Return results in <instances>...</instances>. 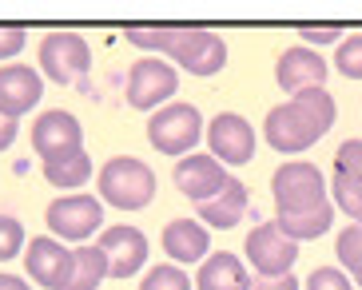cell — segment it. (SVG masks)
<instances>
[{
    "mask_svg": "<svg viewBox=\"0 0 362 290\" xmlns=\"http://www.w3.org/2000/svg\"><path fill=\"white\" fill-rule=\"evenodd\" d=\"M334 128V99L327 87H307L267 111V143L275 151H307Z\"/></svg>",
    "mask_w": 362,
    "mask_h": 290,
    "instance_id": "1",
    "label": "cell"
},
{
    "mask_svg": "<svg viewBox=\"0 0 362 290\" xmlns=\"http://www.w3.org/2000/svg\"><path fill=\"white\" fill-rule=\"evenodd\" d=\"M100 199L119 211H144L156 199V171L136 155H116L100 167Z\"/></svg>",
    "mask_w": 362,
    "mask_h": 290,
    "instance_id": "2",
    "label": "cell"
},
{
    "mask_svg": "<svg viewBox=\"0 0 362 290\" xmlns=\"http://www.w3.org/2000/svg\"><path fill=\"white\" fill-rule=\"evenodd\" d=\"M88 68H92V48L80 32H48L40 40V72L48 80L88 92Z\"/></svg>",
    "mask_w": 362,
    "mask_h": 290,
    "instance_id": "3",
    "label": "cell"
},
{
    "mask_svg": "<svg viewBox=\"0 0 362 290\" xmlns=\"http://www.w3.org/2000/svg\"><path fill=\"white\" fill-rule=\"evenodd\" d=\"M271 195H275L279 215H298V211H310V207L327 203V183H322V171L315 163L291 159L275 171Z\"/></svg>",
    "mask_w": 362,
    "mask_h": 290,
    "instance_id": "4",
    "label": "cell"
},
{
    "mask_svg": "<svg viewBox=\"0 0 362 290\" xmlns=\"http://www.w3.org/2000/svg\"><path fill=\"white\" fill-rule=\"evenodd\" d=\"M203 135V116L192 104H168L148 119V140L163 155H187Z\"/></svg>",
    "mask_w": 362,
    "mask_h": 290,
    "instance_id": "5",
    "label": "cell"
},
{
    "mask_svg": "<svg viewBox=\"0 0 362 290\" xmlns=\"http://www.w3.org/2000/svg\"><path fill=\"white\" fill-rule=\"evenodd\" d=\"M168 56L187 75H215V72H223V64H227V44L211 28H180Z\"/></svg>",
    "mask_w": 362,
    "mask_h": 290,
    "instance_id": "6",
    "label": "cell"
},
{
    "mask_svg": "<svg viewBox=\"0 0 362 290\" xmlns=\"http://www.w3.org/2000/svg\"><path fill=\"white\" fill-rule=\"evenodd\" d=\"M48 231L56 238H68V243H84L92 231L104 226V203L96 195H60L52 207H48Z\"/></svg>",
    "mask_w": 362,
    "mask_h": 290,
    "instance_id": "7",
    "label": "cell"
},
{
    "mask_svg": "<svg viewBox=\"0 0 362 290\" xmlns=\"http://www.w3.org/2000/svg\"><path fill=\"white\" fill-rule=\"evenodd\" d=\"M175 87H180V72L168 60L144 56L128 72V104L136 111H151V108H160L163 99L175 96Z\"/></svg>",
    "mask_w": 362,
    "mask_h": 290,
    "instance_id": "8",
    "label": "cell"
},
{
    "mask_svg": "<svg viewBox=\"0 0 362 290\" xmlns=\"http://www.w3.org/2000/svg\"><path fill=\"white\" fill-rule=\"evenodd\" d=\"M33 147L44 163H56V159H68L76 151H84V128L72 111H44L40 119L33 123Z\"/></svg>",
    "mask_w": 362,
    "mask_h": 290,
    "instance_id": "9",
    "label": "cell"
},
{
    "mask_svg": "<svg viewBox=\"0 0 362 290\" xmlns=\"http://www.w3.org/2000/svg\"><path fill=\"white\" fill-rule=\"evenodd\" d=\"M247 258H251V267L263 274V279H279V274H291L298 258V243L287 238L279 231V223H259L251 235H247Z\"/></svg>",
    "mask_w": 362,
    "mask_h": 290,
    "instance_id": "10",
    "label": "cell"
},
{
    "mask_svg": "<svg viewBox=\"0 0 362 290\" xmlns=\"http://www.w3.org/2000/svg\"><path fill=\"white\" fill-rule=\"evenodd\" d=\"M207 143H211V155L219 163H251L255 155V131L247 123L243 116H235V111H219L211 119V128H207Z\"/></svg>",
    "mask_w": 362,
    "mask_h": 290,
    "instance_id": "11",
    "label": "cell"
},
{
    "mask_svg": "<svg viewBox=\"0 0 362 290\" xmlns=\"http://www.w3.org/2000/svg\"><path fill=\"white\" fill-rule=\"evenodd\" d=\"M100 247L107 255V267H112V279H132L144 270L148 262V235L139 226H107L100 235Z\"/></svg>",
    "mask_w": 362,
    "mask_h": 290,
    "instance_id": "12",
    "label": "cell"
},
{
    "mask_svg": "<svg viewBox=\"0 0 362 290\" xmlns=\"http://www.w3.org/2000/svg\"><path fill=\"white\" fill-rule=\"evenodd\" d=\"M76 255L72 247H60V238H33L28 243V279H36L48 290H64L72 282Z\"/></svg>",
    "mask_w": 362,
    "mask_h": 290,
    "instance_id": "13",
    "label": "cell"
},
{
    "mask_svg": "<svg viewBox=\"0 0 362 290\" xmlns=\"http://www.w3.org/2000/svg\"><path fill=\"white\" fill-rule=\"evenodd\" d=\"M227 183H231V175L223 171V163L215 159V155H187V159L175 163V187L187 199H195V207L215 199Z\"/></svg>",
    "mask_w": 362,
    "mask_h": 290,
    "instance_id": "14",
    "label": "cell"
},
{
    "mask_svg": "<svg viewBox=\"0 0 362 290\" xmlns=\"http://www.w3.org/2000/svg\"><path fill=\"white\" fill-rule=\"evenodd\" d=\"M275 80H279V87H287L291 96L307 92V87H322V80H327V60L315 48H307V44H295V48H287L275 60Z\"/></svg>",
    "mask_w": 362,
    "mask_h": 290,
    "instance_id": "15",
    "label": "cell"
},
{
    "mask_svg": "<svg viewBox=\"0 0 362 290\" xmlns=\"http://www.w3.org/2000/svg\"><path fill=\"white\" fill-rule=\"evenodd\" d=\"M44 96V80L36 68L28 64H4L0 68V111L12 119H21L24 111H33Z\"/></svg>",
    "mask_w": 362,
    "mask_h": 290,
    "instance_id": "16",
    "label": "cell"
},
{
    "mask_svg": "<svg viewBox=\"0 0 362 290\" xmlns=\"http://www.w3.org/2000/svg\"><path fill=\"white\" fill-rule=\"evenodd\" d=\"M195 286L199 290H251V274H247L239 255L219 250V255L203 258L199 274H195Z\"/></svg>",
    "mask_w": 362,
    "mask_h": 290,
    "instance_id": "17",
    "label": "cell"
},
{
    "mask_svg": "<svg viewBox=\"0 0 362 290\" xmlns=\"http://www.w3.org/2000/svg\"><path fill=\"white\" fill-rule=\"evenodd\" d=\"M211 247V235L207 226L195 223V219H175V223L163 226V250H168L175 262H203Z\"/></svg>",
    "mask_w": 362,
    "mask_h": 290,
    "instance_id": "18",
    "label": "cell"
},
{
    "mask_svg": "<svg viewBox=\"0 0 362 290\" xmlns=\"http://www.w3.org/2000/svg\"><path fill=\"white\" fill-rule=\"evenodd\" d=\"M243 211H247V187L239 179H231L215 199L195 207V215L203 219V226H219V231H231V226L243 219Z\"/></svg>",
    "mask_w": 362,
    "mask_h": 290,
    "instance_id": "19",
    "label": "cell"
},
{
    "mask_svg": "<svg viewBox=\"0 0 362 290\" xmlns=\"http://www.w3.org/2000/svg\"><path fill=\"white\" fill-rule=\"evenodd\" d=\"M76 267H72V282L64 290H100V282L112 279V267H107L104 247H76Z\"/></svg>",
    "mask_w": 362,
    "mask_h": 290,
    "instance_id": "20",
    "label": "cell"
},
{
    "mask_svg": "<svg viewBox=\"0 0 362 290\" xmlns=\"http://www.w3.org/2000/svg\"><path fill=\"white\" fill-rule=\"evenodd\" d=\"M275 223H279V231L287 238H295V243L319 238V235H327L330 223H334V207L322 203V207H310V211H298V215H279Z\"/></svg>",
    "mask_w": 362,
    "mask_h": 290,
    "instance_id": "21",
    "label": "cell"
},
{
    "mask_svg": "<svg viewBox=\"0 0 362 290\" xmlns=\"http://www.w3.org/2000/svg\"><path fill=\"white\" fill-rule=\"evenodd\" d=\"M88 175H92L88 151H76V155H68V159L44 163V179L56 183V187H80V183H88Z\"/></svg>",
    "mask_w": 362,
    "mask_h": 290,
    "instance_id": "22",
    "label": "cell"
},
{
    "mask_svg": "<svg viewBox=\"0 0 362 290\" xmlns=\"http://www.w3.org/2000/svg\"><path fill=\"white\" fill-rule=\"evenodd\" d=\"M334 255H339V262L351 270V274H358L362 270V223H351L342 231L339 243H334Z\"/></svg>",
    "mask_w": 362,
    "mask_h": 290,
    "instance_id": "23",
    "label": "cell"
},
{
    "mask_svg": "<svg viewBox=\"0 0 362 290\" xmlns=\"http://www.w3.org/2000/svg\"><path fill=\"white\" fill-rule=\"evenodd\" d=\"M139 290H192V279H187V270L163 262V267L148 270V279L139 282Z\"/></svg>",
    "mask_w": 362,
    "mask_h": 290,
    "instance_id": "24",
    "label": "cell"
},
{
    "mask_svg": "<svg viewBox=\"0 0 362 290\" xmlns=\"http://www.w3.org/2000/svg\"><path fill=\"white\" fill-rule=\"evenodd\" d=\"M334 68H339L346 80H362V32L346 36V40L334 48Z\"/></svg>",
    "mask_w": 362,
    "mask_h": 290,
    "instance_id": "25",
    "label": "cell"
},
{
    "mask_svg": "<svg viewBox=\"0 0 362 290\" xmlns=\"http://www.w3.org/2000/svg\"><path fill=\"white\" fill-rule=\"evenodd\" d=\"M334 207H342L354 223H362V183L351 175H334Z\"/></svg>",
    "mask_w": 362,
    "mask_h": 290,
    "instance_id": "26",
    "label": "cell"
},
{
    "mask_svg": "<svg viewBox=\"0 0 362 290\" xmlns=\"http://www.w3.org/2000/svg\"><path fill=\"white\" fill-rule=\"evenodd\" d=\"M175 32L180 28H128V44H136V48H144V52H163L168 56V48L175 44Z\"/></svg>",
    "mask_w": 362,
    "mask_h": 290,
    "instance_id": "27",
    "label": "cell"
},
{
    "mask_svg": "<svg viewBox=\"0 0 362 290\" xmlns=\"http://www.w3.org/2000/svg\"><path fill=\"white\" fill-rule=\"evenodd\" d=\"M334 175H351L362 183V140H346L334 151Z\"/></svg>",
    "mask_w": 362,
    "mask_h": 290,
    "instance_id": "28",
    "label": "cell"
},
{
    "mask_svg": "<svg viewBox=\"0 0 362 290\" xmlns=\"http://www.w3.org/2000/svg\"><path fill=\"white\" fill-rule=\"evenodd\" d=\"M24 247V226L21 219L12 215H0V262H8V258H16Z\"/></svg>",
    "mask_w": 362,
    "mask_h": 290,
    "instance_id": "29",
    "label": "cell"
},
{
    "mask_svg": "<svg viewBox=\"0 0 362 290\" xmlns=\"http://www.w3.org/2000/svg\"><path fill=\"white\" fill-rule=\"evenodd\" d=\"M307 290H354V282L346 279V270H339V267H319L307 279Z\"/></svg>",
    "mask_w": 362,
    "mask_h": 290,
    "instance_id": "30",
    "label": "cell"
},
{
    "mask_svg": "<svg viewBox=\"0 0 362 290\" xmlns=\"http://www.w3.org/2000/svg\"><path fill=\"white\" fill-rule=\"evenodd\" d=\"M21 48H24V28H16V24H0V60L21 56Z\"/></svg>",
    "mask_w": 362,
    "mask_h": 290,
    "instance_id": "31",
    "label": "cell"
},
{
    "mask_svg": "<svg viewBox=\"0 0 362 290\" xmlns=\"http://www.w3.org/2000/svg\"><path fill=\"white\" fill-rule=\"evenodd\" d=\"M303 44H307V48H319V44H334V48H339L342 40H346V36H342V28H303Z\"/></svg>",
    "mask_w": 362,
    "mask_h": 290,
    "instance_id": "32",
    "label": "cell"
},
{
    "mask_svg": "<svg viewBox=\"0 0 362 290\" xmlns=\"http://www.w3.org/2000/svg\"><path fill=\"white\" fill-rule=\"evenodd\" d=\"M16 131H21V123H16L12 116H4V111H0V151H8V147H12Z\"/></svg>",
    "mask_w": 362,
    "mask_h": 290,
    "instance_id": "33",
    "label": "cell"
},
{
    "mask_svg": "<svg viewBox=\"0 0 362 290\" xmlns=\"http://www.w3.org/2000/svg\"><path fill=\"white\" fill-rule=\"evenodd\" d=\"M251 290H298V279H291V274H279V279H259Z\"/></svg>",
    "mask_w": 362,
    "mask_h": 290,
    "instance_id": "34",
    "label": "cell"
},
{
    "mask_svg": "<svg viewBox=\"0 0 362 290\" xmlns=\"http://www.w3.org/2000/svg\"><path fill=\"white\" fill-rule=\"evenodd\" d=\"M0 290H33L24 279H16V274H0Z\"/></svg>",
    "mask_w": 362,
    "mask_h": 290,
    "instance_id": "35",
    "label": "cell"
},
{
    "mask_svg": "<svg viewBox=\"0 0 362 290\" xmlns=\"http://www.w3.org/2000/svg\"><path fill=\"white\" fill-rule=\"evenodd\" d=\"M351 279H354V282H358V286H362V270H358V274H351Z\"/></svg>",
    "mask_w": 362,
    "mask_h": 290,
    "instance_id": "36",
    "label": "cell"
}]
</instances>
